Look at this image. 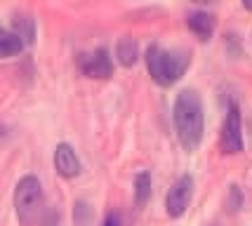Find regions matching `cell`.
Segmentation results:
<instances>
[{
	"label": "cell",
	"mask_w": 252,
	"mask_h": 226,
	"mask_svg": "<svg viewBox=\"0 0 252 226\" xmlns=\"http://www.w3.org/2000/svg\"><path fill=\"white\" fill-rule=\"evenodd\" d=\"M172 123H175V132L182 149L189 153L198 151L203 134H205V108H203V99L196 90L187 87L175 97Z\"/></svg>",
	"instance_id": "6da1fadb"
},
{
	"label": "cell",
	"mask_w": 252,
	"mask_h": 226,
	"mask_svg": "<svg viewBox=\"0 0 252 226\" xmlns=\"http://www.w3.org/2000/svg\"><path fill=\"white\" fill-rule=\"evenodd\" d=\"M241 207V191H238V186H231V195H229V210H238Z\"/></svg>",
	"instance_id": "4fadbf2b"
},
{
	"label": "cell",
	"mask_w": 252,
	"mask_h": 226,
	"mask_svg": "<svg viewBox=\"0 0 252 226\" xmlns=\"http://www.w3.org/2000/svg\"><path fill=\"white\" fill-rule=\"evenodd\" d=\"M55 170H57V174L64 177V179H76V177H80V172H83V162H80L76 149H73L71 144H66V141L57 144Z\"/></svg>",
	"instance_id": "52a82bcc"
},
{
	"label": "cell",
	"mask_w": 252,
	"mask_h": 226,
	"mask_svg": "<svg viewBox=\"0 0 252 226\" xmlns=\"http://www.w3.org/2000/svg\"><path fill=\"white\" fill-rule=\"evenodd\" d=\"M14 35L24 45H31L35 40V26L31 17H14Z\"/></svg>",
	"instance_id": "7c38bea8"
},
{
	"label": "cell",
	"mask_w": 252,
	"mask_h": 226,
	"mask_svg": "<svg viewBox=\"0 0 252 226\" xmlns=\"http://www.w3.org/2000/svg\"><path fill=\"white\" fill-rule=\"evenodd\" d=\"M191 198H193V177L191 174H182L165 195V210L172 219H179V217L187 215L189 205H191Z\"/></svg>",
	"instance_id": "8992f818"
},
{
	"label": "cell",
	"mask_w": 252,
	"mask_h": 226,
	"mask_svg": "<svg viewBox=\"0 0 252 226\" xmlns=\"http://www.w3.org/2000/svg\"><path fill=\"white\" fill-rule=\"evenodd\" d=\"M241 2H243V7H245V10L252 12V0H241Z\"/></svg>",
	"instance_id": "9a60e30c"
},
{
	"label": "cell",
	"mask_w": 252,
	"mask_h": 226,
	"mask_svg": "<svg viewBox=\"0 0 252 226\" xmlns=\"http://www.w3.org/2000/svg\"><path fill=\"white\" fill-rule=\"evenodd\" d=\"M40 205H43V186L38 182V177L26 174L14 186V212L22 226H33L40 215Z\"/></svg>",
	"instance_id": "3957f363"
},
{
	"label": "cell",
	"mask_w": 252,
	"mask_h": 226,
	"mask_svg": "<svg viewBox=\"0 0 252 226\" xmlns=\"http://www.w3.org/2000/svg\"><path fill=\"white\" fill-rule=\"evenodd\" d=\"M212 226H217V224H212Z\"/></svg>",
	"instance_id": "2e32d148"
},
{
	"label": "cell",
	"mask_w": 252,
	"mask_h": 226,
	"mask_svg": "<svg viewBox=\"0 0 252 226\" xmlns=\"http://www.w3.org/2000/svg\"><path fill=\"white\" fill-rule=\"evenodd\" d=\"M101 226H121V219H118V215H116V212H109V215L104 217Z\"/></svg>",
	"instance_id": "5bb4252c"
},
{
	"label": "cell",
	"mask_w": 252,
	"mask_h": 226,
	"mask_svg": "<svg viewBox=\"0 0 252 226\" xmlns=\"http://www.w3.org/2000/svg\"><path fill=\"white\" fill-rule=\"evenodd\" d=\"M189 29L193 31V35H196L198 40H210V35H212V31H215V17L212 14H208V12H193V14H189Z\"/></svg>",
	"instance_id": "ba28073f"
},
{
	"label": "cell",
	"mask_w": 252,
	"mask_h": 226,
	"mask_svg": "<svg viewBox=\"0 0 252 226\" xmlns=\"http://www.w3.org/2000/svg\"><path fill=\"white\" fill-rule=\"evenodd\" d=\"M220 149L226 156L243 151V118L236 101H231L229 108H226V118H224V125H221L220 132Z\"/></svg>",
	"instance_id": "277c9868"
},
{
	"label": "cell",
	"mask_w": 252,
	"mask_h": 226,
	"mask_svg": "<svg viewBox=\"0 0 252 226\" xmlns=\"http://www.w3.org/2000/svg\"><path fill=\"white\" fill-rule=\"evenodd\" d=\"M78 71L92 80H109L113 75V59L104 47H97L92 52L78 54Z\"/></svg>",
	"instance_id": "5b68a950"
},
{
	"label": "cell",
	"mask_w": 252,
	"mask_h": 226,
	"mask_svg": "<svg viewBox=\"0 0 252 226\" xmlns=\"http://www.w3.org/2000/svg\"><path fill=\"white\" fill-rule=\"evenodd\" d=\"M26 45L14 35V31H7L0 26V59H10V57H19Z\"/></svg>",
	"instance_id": "30bf717a"
},
{
	"label": "cell",
	"mask_w": 252,
	"mask_h": 226,
	"mask_svg": "<svg viewBox=\"0 0 252 226\" xmlns=\"http://www.w3.org/2000/svg\"><path fill=\"white\" fill-rule=\"evenodd\" d=\"M144 59H146L149 75L160 87H172L189 68L187 50H165L160 45H149Z\"/></svg>",
	"instance_id": "7a4b0ae2"
},
{
	"label": "cell",
	"mask_w": 252,
	"mask_h": 226,
	"mask_svg": "<svg viewBox=\"0 0 252 226\" xmlns=\"http://www.w3.org/2000/svg\"><path fill=\"white\" fill-rule=\"evenodd\" d=\"M149 198H151V174L144 170L134 177V205L144 207L149 203Z\"/></svg>",
	"instance_id": "8fae6325"
},
{
	"label": "cell",
	"mask_w": 252,
	"mask_h": 226,
	"mask_svg": "<svg viewBox=\"0 0 252 226\" xmlns=\"http://www.w3.org/2000/svg\"><path fill=\"white\" fill-rule=\"evenodd\" d=\"M116 57H118V64H123L125 68L134 66L137 59H139V45H137V40L132 35H123L118 40V45H116Z\"/></svg>",
	"instance_id": "9c48e42d"
}]
</instances>
